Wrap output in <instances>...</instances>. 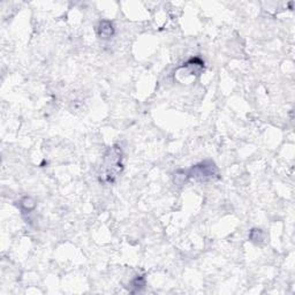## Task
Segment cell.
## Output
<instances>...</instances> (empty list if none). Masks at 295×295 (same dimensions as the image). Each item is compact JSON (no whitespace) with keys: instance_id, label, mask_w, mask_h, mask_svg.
<instances>
[{"instance_id":"cell-1","label":"cell","mask_w":295,"mask_h":295,"mask_svg":"<svg viewBox=\"0 0 295 295\" xmlns=\"http://www.w3.org/2000/svg\"><path fill=\"white\" fill-rule=\"evenodd\" d=\"M123 153L121 148L119 145H113L108 149L105 152L103 163L101 166V171L98 173L101 182L113 183L117 180V178L120 175L123 170Z\"/></svg>"},{"instance_id":"cell-2","label":"cell","mask_w":295,"mask_h":295,"mask_svg":"<svg viewBox=\"0 0 295 295\" xmlns=\"http://www.w3.org/2000/svg\"><path fill=\"white\" fill-rule=\"evenodd\" d=\"M182 173L183 175L181 182H186L188 179H193V180L199 182H211L220 178L219 170L212 160H204Z\"/></svg>"},{"instance_id":"cell-3","label":"cell","mask_w":295,"mask_h":295,"mask_svg":"<svg viewBox=\"0 0 295 295\" xmlns=\"http://www.w3.org/2000/svg\"><path fill=\"white\" fill-rule=\"evenodd\" d=\"M203 71H204V61L198 57L189 59V60L186 61L178 70V72H181L180 74H182L183 76L200 75Z\"/></svg>"},{"instance_id":"cell-4","label":"cell","mask_w":295,"mask_h":295,"mask_svg":"<svg viewBox=\"0 0 295 295\" xmlns=\"http://www.w3.org/2000/svg\"><path fill=\"white\" fill-rule=\"evenodd\" d=\"M114 27H113V23L111 22V21L108 20H103L100 22L97 27V35L100 38L104 41H108L111 40L114 36Z\"/></svg>"},{"instance_id":"cell-5","label":"cell","mask_w":295,"mask_h":295,"mask_svg":"<svg viewBox=\"0 0 295 295\" xmlns=\"http://www.w3.org/2000/svg\"><path fill=\"white\" fill-rule=\"evenodd\" d=\"M145 286V279L143 276H138L135 277L134 279L130 281V287L134 288L132 290V293H136V292H140V290H142Z\"/></svg>"},{"instance_id":"cell-6","label":"cell","mask_w":295,"mask_h":295,"mask_svg":"<svg viewBox=\"0 0 295 295\" xmlns=\"http://www.w3.org/2000/svg\"><path fill=\"white\" fill-rule=\"evenodd\" d=\"M251 241H260L263 240V233L260 230H253L249 235Z\"/></svg>"}]
</instances>
